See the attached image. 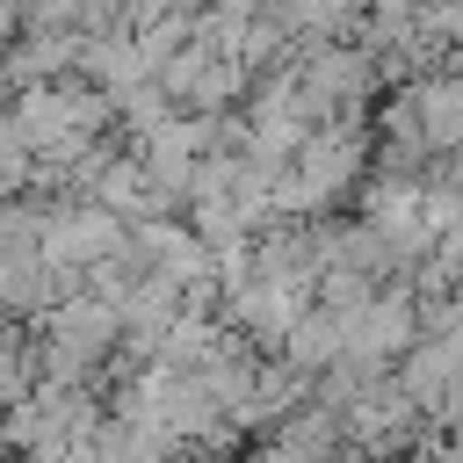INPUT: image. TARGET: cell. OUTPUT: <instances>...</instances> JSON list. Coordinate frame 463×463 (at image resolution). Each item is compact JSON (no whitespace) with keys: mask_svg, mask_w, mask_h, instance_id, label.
Instances as JSON below:
<instances>
[{"mask_svg":"<svg viewBox=\"0 0 463 463\" xmlns=\"http://www.w3.org/2000/svg\"><path fill=\"white\" fill-rule=\"evenodd\" d=\"M0 463H36V456H22V449H0Z\"/></svg>","mask_w":463,"mask_h":463,"instance_id":"6da1fadb","label":"cell"}]
</instances>
